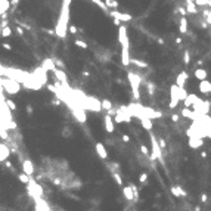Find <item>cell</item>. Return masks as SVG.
I'll return each mask as SVG.
<instances>
[{
  "label": "cell",
  "mask_w": 211,
  "mask_h": 211,
  "mask_svg": "<svg viewBox=\"0 0 211 211\" xmlns=\"http://www.w3.org/2000/svg\"><path fill=\"white\" fill-rule=\"evenodd\" d=\"M71 0H62L59 16L55 25V33L59 39H65L67 33L69 31V12H71Z\"/></svg>",
  "instance_id": "cell-1"
},
{
  "label": "cell",
  "mask_w": 211,
  "mask_h": 211,
  "mask_svg": "<svg viewBox=\"0 0 211 211\" xmlns=\"http://www.w3.org/2000/svg\"><path fill=\"white\" fill-rule=\"evenodd\" d=\"M127 78H128V83H130V87H131V95H133V99H136L137 102L140 101V84L143 83L142 77L136 73H131L128 71L127 73Z\"/></svg>",
  "instance_id": "cell-2"
},
{
  "label": "cell",
  "mask_w": 211,
  "mask_h": 211,
  "mask_svg": "<svg viewBox=\"0 0 211 211\" xmlns=\"http://www.w3.org/2000/svg\"><path fill=\"white\" fill-rule=\"evenodd\" d=\"M2 89L3 92L6 90L9 95H18L21 90V84L11 77H2Z\"/></svg>",
  "instance_id": "cell-3"
},
{
  "label": "cell",
  "mask_w": 211,
  "mask_h": 211,
  "mask_svg": "<svg viewBox=\"0 0 211 211\" xmlns=\"http://www.w3.org/2000/svg\"><path fill=\"white\" fill-rule=\"evenodd\" d=\"M151 145H152V152H151V160L155 161H162V149L160 146V143H158V139L151 133Z\"/></svg>",
  "instance_id": "cell-4"
},
{
  "label": "cell",
  "mask_w": 211,
  "mask_h": 211,
  "mask_svg": "<svg viewBox=\"0 0 211 211\" xmlns=\"http://www.w3.org/2000/svg\"><path fill=\"white\" fill-rule=\"evenodd\" d=\"M47 73H49V71H47V69H46L45 67H41V65L33 69V74L37 77V80H39V81H40L43 86H46V84H47V80H49Z\"/></svg>",
  "instance_id": "cell-5"
},
{
  "label": "cell",
  "mask_w": 211,
  "mask_h": 211,
  "mask_svg": "<svg viewBox=\"0 0 211 211\" xmlns=\"http://www.w3.org/2000/svg\"><path fill=\"white\" fill-rule=\"evenodd\" d=\"M118 41L121 47H128L130 49V40H128V34H127V28L124 25L118 27Z\"/></svg>",
  "instance_id": "cell-6"
},
{
  "label": "cell",
  "mask_w": 211,
  "mask_h": 211,
  "mask_svg": "<svg viewBox=\"0 0 211 211\" xmlns=\"http://www.w3.org/2000/svg\"><path fill=\"white\" fill-rule=\"evenodd\" d=\"M89 111H93V112H99L102 111V102L99 99H96L95 96H87V108Z\"/></svg>",
  "instance_id": "cell-7"
},
{
  "label": "cell",
  "mask_w": 211,
  "mask_h": 211,
  "mask_svg": "<svg viewBox=\"0 0 211 211\" xmlns=\"http://www.w3.org/2000/svg\"><path fill=\"white\" fill-rule=\"evenodd\" d=\"M71 112H73L74 118H75L78 122H81V124H84V122L87 121V117H86V109H84L83 106H80V105H78L77 108H74Z\"/></svg>",
  "instance_id": "cell-8"
},
{
  "label": "cell",
  "mask_w": 211,
  "mask_h": 211,
  "mask_svg": "<svg viewBox=\"0 0 211 211\" xmlns=\"http://www.w3.org/2000/svg\"><path fill=\"white\" fill-rule=\"evenodd\" d=\"M103 126H105V130L108 131V133H114V130H115V124H114V117L111 114H105L103 115Z\"/></svg>",
  "instance_id": "cell-9"
},
{
  "label": "cell",
  "mask_w": 211,
  "mask_h": 211,
  "mask_svg": "<svg viewBox=\"0 0 211 211\" xmlns=\"http://www.w3.org/2000/svg\"><path fill=\"white\" fill-rule=\"evenodd\" d=\"M109 15H111V18L122 21V22H130L131 19H133V16H131L130 13H121L120 11H111Z\"/></svg>",
  "instance_id": "cell-10"
},
{
  "label": "cell",
  "mask_w": 211,
  "mask_h": 211,
  "mask_svg": "<svg viewBox=\"0 0 211 211\" xmlns=\"http://www.w3.org/2000/svg\"><path fill=\"white\" fill-rule=\"evenodd\" d=\"M53 74H55V77H56V80H58L59 83H62V86H64V87H69L68 77H67V74H65L64 69H59V68H58Z\"/></svg>",
  "instance_id": "cell-11"
},
{
  "label": "cell",
  "mask_w": 211,
  "mask_h": 211,
  "mask_svg": "<svg viewBox=\"0 0 211 211\" xmlns=\"http://www.w3.org/2000/svg\"><path fill=\"white\" fill-rule=\"evenodd\" d=\"M11 152H12V149L7 146V145H5V143H2L0 145V161L2 162H5V161H7L9 160V155H11Z\"/></svg>",
  "instance_id": "cell-12"
},
{
  "label": "cell",
  "mask_w": 211,
  "mask_h": 211,
  "mask_svg": "<svg viewBox=\"0 0 211 211\" xmlns=\"http://www.w3.org/2000/svg\"><path fill=\"white\" fill-rule=\"evenodd\" d=\"M41 67H45L47 71H56L58 69V67H56V64H55V61H53V58H45L41 61Z\"/></svg>",
  "instance_id": "cell-13"
},
{
  "label": "cell",
  "mask_w": 211,
  "mask_h": 211,
  "mask_svg": "<svg viewBox=\"0 0 211 211\" xmlns=\"http://www.w3.org/2000/svg\"><path fill=\"white\" fill-rule=\"evenodd\" d=\"M21 165H22V171L25 174H28L30 177H33V174H34V165H33V162L30 160H24L21 162Z\"/></svg>",
  "instance_id": "cell-14"
},
{
  "label": "cell",
  "mask_w": 211,
  "mask_h": 211,
  "mask_svg": "<svg viewBox=\"0 0 211 211\" xmlns=\"http://www.w3.org/2000/svg\"><path fill=\"white\" fill-rule=\"evenodd\" d=\"M34 201H36V211H53L47 204L45 199L41 198H34Z\"/></svg>",
  "instance_id": "cell-15"
},
{
  "label": "cell",
  "mask_w": 211,
  "mask_h": 211,
  "mask_svg": "<svg viewBox=\"0 0 211 211\" xmlns=\"http://www.w3.org/2000/svg\"><path fill=\"white\" fill-rule=\"evenodd\" d=\"M95 148H96V154L99 155L101 160H106V158H108V152H106V149H105V145L102 142H96Z\"/></svg>",
  "instance_id": "cell-16"
},
{
  "label": "cell",
  "mask_w": 211,
  "mask_h": 211,
  "mask_svg": "<svg viewBox=\"0 0 211 211\" xmlns=\"http://www.w3.org/2000/svg\"><path fill=\"white\" fill-rule=\"evenodd\" d=\"M188 145H189V148H192V149H198V148H201L202 145H204V140H202V137L193 136V137H189Z\"/></svg>",
  "instance_id": "cell-17"
},
{
  "label": "cell",
  "mask_w": 211,
  "mask_h": 211,
  "mask_svg": "<svg viewBox=\"0 0 211 211\" xmlns=\"http://www.w3.org/2000/svg\"><path fill=\"white\" fill-rule=\"evenodd\" d=\"M188 78H189L188 71H182V73H179L177 77H176V84H177L179 87H184V84L188 83Z\"/></svg>",
  "instance_id": "cell-18"
},
{
  "label": "cell",
  "mask_w": 211,
  "mask_h": 211,
  "mask_svg": "<svg viewBox=\"0 0 211 211\" xmlns=\"http://www.w3.org/2000/svg\"><path fill=\"white\" fill-rule=\"evenodd\" d=\"M171 193H173L176 198H186V196H188L186 190H184L182 186H179V184H176V186H171Z\"/></svg>",
  "instance_id": "cell-19"
},
{
  "label": "cell",
  "mask_w": 211,
  "mask_h": 211,
  "mask_svg": "<svg viewBox=\"0 0 211 211\" xmlns=\"http://www.w3.org/2000/svg\"><path fill=\"white\" fill-rule=\"evenodd\" d=\"M198 89H199V92H201V93L208 95V93H211V83H210L208 80H202V81H199Z\"/></svg>",
  "instance_id": "cell-20"
},
{
  "label": "cell",
  "mask_w": 211,
  "mask_h": 211,
  "mask_svg": "<svg viewBox=\"0 0 211 211\" xmlns=\"http://www.w3.org/2000/svg\"><path fill=\"white\" fill-rule=\"evenodd\" d=\"M193 75H195L196 80L202 81V80H207L208 73H207V69H205V68H196L195 71H193Z\"/></svg>",
  "instance_id": "cell-21"
},
{
  "label": "cell",
  "mask_w": 211,
  "mask_h": 211,
  "mask_svg": "<svg viewBox=\"0 0 211 211\" xmlns=\"http://www.w3.org/2000/svg\"><path fill=\"white\" fill-rule=\"evenodd\" d=\"M145 115H146L148 118H151V120H155V118H161L162 114L158 112V111H155V109H152V108H146V106H145Z\"/></svg>",
  "instance_id": "cell-22"
},
{
  "label": "cell",
  "mask_w": 211,
  "mask_h": 211,
  "mask_svg": "<svg viewBox=\"0 0 211 211\" xmlns=\"http://www.w3.org/2000/svg\"><path fill=\"white\" fill-rule=\"evenodd\" d=\"M198 101H199L198 96H195V95H189V96H188V99H186V101H183L184 108H193V105H195Z\"/></svg>",
  "instance_id": "cell-23"
},
{
  "label": "cell",
  "mask_w": 211,
  "mask_h": 211,
  "mask_svg": "<svg viewBox=\"0 0 211 211\" xmlns=\"http://www.w3.org/2000/svg\"><path fill=\"white\" fill-rule=\"evenodd\" d=\"M122 195H124V198L127 201H134V195H133V189H131L130 184H127V186L122 188Z\"/></svg>",
  "instance_id": "cell-24"
},
{
  "label": "cell",
  "mask_w": 211,
  "mask_h": 211,
  "mask_svg": "<svg viewBox=\"0 0 211 211\" xmlns=\"http://www.w3.org/2000/svg\"><path fill=\"white\" fill-rule=\"evenodd\" d=\"M184 3H186V9L189 13H198V5L193 2V0H184Z\"/></svg>",
  "instance_id": "cell-25"
},
{
  "label": "cell",
  "mask_w": 211,
  "mask_h": 211,
  "mask_svg": "<svg viewBox=\"0 0 211 211\" xmlns=\"http://www.w3.org/2000/svg\"><path fill=\"white\" fill-rule=\"evenodd\" d=\"M11 6H12L11 0H0V13H2V15H6L7 11L11 9Z\"/></svg>",
  "instance_id": "cell-26"
},
{
  "label": "cell",
  "mask_w": 211,
  "mask_h": 211,
  "mask_svg": "<svg viewBox=\"0 0 211 211\" xmlns=\"http://www.w3.org/2000/svg\"><path fill=\"white\" fill-rule=\"evenodd\" d=\"M140 124H142V127L148 131H151L154 124H152V120L151 118H148V117H143V118H140Z\"/></svg>",
  "instance_id": "cell-27"
},
{
  "label": "cell",
  "mask_w": 211,
  "mask_h": 211,
  "mask_svg": "<svg viewBox=\"0 0 211 211\" xmlns=\"http://www.w3.org/2000/svg\"><path fill=\"white\" fill-rule=\"evenodd\" d=\"M179 31H180V34H188V19L184 18V16H182V18H180Z\"/></svg>",
  "instance_id": "cell-28"
},
{
  "label": "cell",
  "mask_w": 211,
  "mask_h": 211,
  "mask_svg": "<svg viewBox=\"0 0 211 211\" xmlns=\"http://www.w3.org/2000/svg\"><path fill=\"white\" fill-rule=\"evenodd\" d=\"M179 89H180V87L177 84H171V87H170V96H171V99L180 101L179 99Z\"/></svg>",
  "instance_id": "cell-29"
},
{
  "label": "cell",
  "mask_w": 211,
  "mask_h": 211,
  "mask_svg": "<svg viewBox=\"0 0 211 211\" xmlns=\"http://www.w3.org/2000/svg\"><path fill=\"white\" fill-rule=\"evenodd\" d=\"M131 65H136L137 68H142V69L148 68V62H145L142 59H137V58H131Z\"/></svg>",
  "instance_id": "cell-30"
},
{
  "label": "cell",
  "mask_w": 211,
  "mask_h": 211,
  "mask_svg": "<svg viewBox=\"0 0 211 211\" xmlns=\"http://www.w3.org/2000/svg\"><path fill=\"white\" fill-rule=\"evenodd\" d=\"M105 2V5L108 6V9H118V6H120V3L117 2V0H103Z\"/></svg>",
  "instance_id": "cell-31"
},
{
  "label": "cell",
  "mask_w": 211,
  "mask_h": 211,
  "mask_svg": "<svg viewBox=\"0 0 211 211\" xmlns=\"http://www.w3.org/2000/svg\"><path fill=\"white\" fill-rule=\"evenodd\" d=\"M18 179H19V182H22V183H25V184H28V183L31 182L33 177H30L28 174H25V173L22 171V173H18Z\"/></svg>",
  "instance_id": "cell-32"
},
{
  "label": "cell",
  "mask_w": 211,
  "mask_h": 211,
  "mask_svg": "<svg viewBox=\"0 0 211 211\" xmlns=\"http://www.w3.org/2000/svg\"><path fill=\"white\" fill-rule=\"evenodd\" d=\"M146 90H148V93H149V96H154L155 95V84L152 83V81H148L146 83Z\"/></svg>",
  "instance_id": "cell-33"
},
{
  "label": "cell",
  "mask_w": 211,
  "mask_h": 211,
  "mask_svg": "<svg viewBox=\"0 0 211 211\" xmlns=\"http://www.w3.org/2000/svg\"><path fill=\"white\" fill-rule=\"evenodd\" d=\"M92 2H93L96 6H99L101 9L103 11V12H108V6L105 5V2H103V0H92Z\"/></svg>",
  "instance_id": "cell-34"
},
{
  "label": "cell",
  "mask_w": 211,
  "mask_h": 211,
  "mask_svg": "<svg viewBox=\"0 0 211 211\" xmlns=\"http://www.w3.org/2000/svg\"><path fill=\"white\" fill-rule=\"evenodd\" d=\"M188 96H189V93L186 92V89H184V87H180V89H179V99L180 101H186Z\"/></svg>",
  "instance_id": "cell-35"
},
{
  "label": "cell",
  "mask_w": 211,
  "mask_h": 211,
  "mask_svg": "<svg viewBox=\"0 0 211 211\" xmlns=\"http://www.w3.org/2000/svg\"><path fill=\"white\" fill-rule=\"evenodd\" d=\"M102 109H105L106 112L112 111V103H111L108 99H103V101H102Z\"/></svg>",
  "instance_id": "cell-36"
},
{
  "label": "cell",
  "mask_w": 211,
  "mask_h": 211,
  "mask_svg": "<svg viewBox=\"0 0 211 211\" xmlns=\"http://www.w3.org/2000/svg\"><path fill=\"white\" fill-rule=\"evenodd\" d=\"M183 64L184 65L190 64V52L189 50H184V53H183Z\"/></svg>",
  "instance_id": "cell-37"
},
{
  "label": "cell",
  "mask_w": 211,
  "mask_h": 211,
  "mask_svg": "<svg viewBox=\"0 0 211 211\" xmlns=\"http://www.w3.org/2000/svg\"><path fill=\"white\" fill-rule=\"evenodd\" d=\"M74 45L77 46V47H80V49H89V45H87V43L86 41H83V40H75V43H74Z\"/></svg>",
  "instance_id": "cell-38"
},
{
  "label": "cell",
  "mask_w": 211,
  "mask_h": 211,
  "mask_svg": "<svg viewBox=\"0 0 211 211\" xmlns=\"http://www.w3.org/2000/svg\"><path fill=\"white\" fill-rule=\"evenodd\" d=\"M111 174H112L114 180L117 182V184H120V186H122V179H121V176H120V171H117V173H111Z\"/></svg>",
  "instance_id": "cell-39"
},
{
  "label": "cell",
  "mask_w": 211,
  "mask_h": 211,
  "mask_svg": "<svg viewBox=\"0 0 211 211\" xmlns=\"http://www.w3.org/2000/svg\"><path fill=\"white\" fill-rule=\"evenodd\" d=\"M12 36V30L11 27H5L2 28V37H11Z\"/></svg>",
  "instance_id": "cell-40"
},
{
  "label": "cell",
  "mask_w": 211,
  "mask_h": 211,
  "mask_svg": "<svg viewBox=\"0 0 211 211\" xmlns=\"http://www.w3.org/2000/svg\"><path fill=\"white\" fill-rule=\"evenodd\" d=\"M140 152H142V155H145V156H151V152H149L146 145H140Z\"/></svg>",
  "instance_id": "cell-41"
},
{
  "label": "cell",
  "mask_w": 211,
  "mask_h": 211,
  "mask_svg": "<svg viewBox=\"0 0 211 211\" xmlns=\"http://www.w3.org/2000/svg\"><path fill=\"white\" fill-rule=\"evenodd\" d=\"M130 186H131V189H133V195H134V201L137 202V201H139V189L136 188V184H133V183H130Z\"/></svg>",
  "instance_id": "cell-42"
},
{
  "label": "cell",
  "mask_w": 211,
  "mask_h": 211,
  "mask_svg": "<svg viewBox=\"0 0 211 211\" xmlns=\"http://www.w3.org/2000/svg\"><path fill=\"white\" fill-rule=\"evenodd\" d=\"M204 16H205V21H207V24L208 25H211V11H204Z\"/></svg>",
  "instance_id": "cell-43"
},
{
  "label": "cell",
  "mask_w": 211,
  "mask_h": 211,
  "mask_svg": "<svg viewBox=\"0 0 211 211\" xmlns=\"http://www.w3.org/2000/svg\"><path fill=\"white\" fill-rule=\"evenodd\" d=\"M71 134H73V131L69 130V127H65V128L62 130V136H64V137H71Z\"/></svg>",
  "instance_id": "cell-44"
},
{
  "label": "cell",
  "mask_w": 211,
  "mask_h": 211,
  "mask_svg": "<svg viewBox=\"0 0 211 211\" xmlns=\"http://www.w3.org/2000/svg\"><path fill=\"white\" fill-rule=\"evenodd\" d=\"M146 180H148V173H142V174H140V177H139L140 184H145V183H146Z\"/></svg>",
  "instance_id": "cell-45"
},
{
  "label": "cell",
  "mask_w": 211,
  "mask_h": 211,
  "mask_svg": "<svg viewBox=\"0 0 211 211\" xmlns=\"http://www.w3.org/2000/svg\"><path fill=\"white\" fill-rule=\"evenodd\" d=\"M6 105L9 106L12 111H16V105H15V102L13 101H11V99H6Z\"/></svg>",
  "instance_id": "cell-46"
},
{
  "label": "cell",
  "mask_w": 211,
  "mask_h": 211,
  "mask_svg": "<svg viewBox=\"0 0 211 211\" xmlns=\"http://www.w3.org/2000/svg\"><path fill=\"white\" fill-rule=\"evenodd\" d=\"M179 102H180V101H176V99H171V101H170V103H168V106H170L171 109H174V108H177V105H179Z\"/></svg>",
  "instance_id": "cell-47"
},
{
  "label": "cell",
  "mask_w": 211,
  "mask_h": 211,
  "mask_svg": "<svg viewBox=\"0 0 211 211\" xmlns=\"http://www.w3.org/2000/svg\"><path fill=\"white\" fill-rule=\"evenodd\" d=\"M158 143H160V146H161V149H162V151H165V148H167V143H165V140L164 139H158Z\"/></svg>",
  "instance_id": "cell-48"
},
{
  "label": "cell",
  "mask_w": 211,
  "mask_h": 211,
  "mask_svg": "<svg viewBox=\"0 0 211 211\" xmlns=\"http://www.w3.org/2000/svg\"><path fill=\"white\" fill-rule=\"evenodd\" d=\"M25 111H27L28 115H33V112H34V109H33L31 105H27V106H25Z\"/></svg>",
  "instance_id": "cell-49"
},
{
  "label": "cell",
  "mask_w": 211,
  "mask_h": 211,
  "mask_svg": "<svg viewBox=\"0 0 211 211\" xmlns=\"http://www.w3.org/2000/svg\"><path fill=\"white\" fill-rule=\"evenodd\" d=\"M179 120H180V114H173V115H171V121L177 122Z\"/></svg>",
  "instance_id": "cell-50"
},
{
  "label": "cell",
  "mask_w": 211,
  "mask_h": 211,
  "mask_svg": "<svg viewBox=\"0 0 211 211\" xmlns=\"http://www.w3.org/2000/svg\"><path fill=\"white\" fill-rule=\"evenodd\" d=\"M16 34H18V36H24V30H22V27H18V25H16Z\"/></svg>",
  "instance_id": "cell-51"
},
{
  "label": "cell",
  "mask_w": 211,
  "mask_h": 211,
  "mask_svg": "<svg viewBox=\"0 0 211 211\" xmlns=\"http://www.w3.org/2000/svg\"><path fill=\"white\" fill-rule=\"evenodd\" d=\"M77 27H75V25H69V33H71V34H77Z\"/></svg>",
  "instance_id": "cell-52"
},
{
  "label": "cell",
  "mask_w": 211,
  "mask_h": 211,
  "mask_svg": "<svg viewBox=\"0 0 211 211\" xmlns=\"http://www.w3.org/2000/svg\"><path fill=\"white\" fill-rule=\"evenodd\" d=\"M121 139H122V142H126V143H128V142H130V136H128V134H122V137H121Z\"/></svg>",
  "instance_id": "cell-53"
},
{
  "label": "cell",
  "mask_w": 211,
  "mask_h": 211,
  "mask_svg": "<svg viewBox=\"0 0 211 211\" xmlns=\"http://www.w3.org/2000/svg\"><path fill=\"white\" fill-rule=\"evenodd\" d=\"M207 201H208L207 193H202V195H201V202H207Z\"/></svg>",
  "instance_id": "cell-54"
},
{
  "label": "cell",
  "mask_w": 211,
  "mask_h": 211,
  "mask_svg": "<svg viewBox=\"0 0 211 211\" xmlns=\"http://www.w3.org/2000/svg\"><path fill=\"white\" fill-rule=\"evenodd\" d=\"M5 165H6V167H7V168H11V170H12V168H13V167H12V162H11V161H9V160H7V161H5Z\"/></svg>",
  "instance_id": "cell-55"
},
{
  "label": "cell",
  "mask_w": 211,
  "mask_h": 211,
  "mask_svg": "<svg viewBox=\"0 0 211 211\" xmlns=\"http://www.w3.org/2000/svg\"><path fill=\"white\" fill-rule=\"evenodd\" d=\"M3 47H5L6 50H12V46L9 45V43H5V45H3Z\"/></svg>",
  "instance_id": "cell-56"
},
{
  "label": "cell",
  "mask_w": 211,
  "mask_h": 211,
  "mask_svg": "<svg viewBox=\"0 0 211 211\" xmlns=\"http://www.w3.org/2000/svg\"><path fill=\"white\" fill-rule=\"evenodd\" d=\"M11 3H12V6H18L19 5V0H11Z\"/></svg>",
  "instance_id": "cell-57"
},
{
  "label": "cell",
  "mask_w": 211,
  "mask_h": 211,
  "mask_svg": "<svg viewBox=\"0 0 211 211\" xmlns=\"http://www.w3.org/2000/svg\"><path fill=\"white\" fill-rule=\"evenodd\" d=\"M176 43H177V45H180V43H182V39L177 37V39H176Z\"/></svg>",
  "instance_id": "cell-58"
},
{
  "label": "cell",
  "mask_w": 211,
  "mask_h": 211,
  "mask_svg": "<svg viewBox=\"0 0 211 211\" xmlns=\"http://www.w3.org/2000/svg\"><path fill=\"white\" fill-rule=\"evenodd\" d=\"M156 41H158V43H161V45H164V40H162V39H156Z\"/></svg>",
  "instance_id": "cell-59"
},
{
  "label": "cell",
  "mask_w": 211,
  "mask_h": 211,
  "mask_svg": "<svg viewBox=\"0 0 211 211\" xmlns=\"http://www.w3.org/2000/svg\"><path fill=\"white\" fill-rule=\"evenodd\" d=\"M195 211H201V207H198V205H196V207H195Z\"/></svg>",
  "instance_id": "cell-60"
},
{
  "label": "cell",
  "mask_w": 211,
  "mask_h": 211,
  "mask_svg": "<svg viewBox=\"0 0 211 211\" xmlns=\"http://www.w3.org/2000/svg\"><path fill=\"white\" fill-rule=\"evenodd\" d=\"M208 6H211V0H208Z\"/></svg>",
  "instance_id": "cell-61"
},
{
  "label": "cell",
  "mask_w": 211,
  "mask_h": 211,
  "mask_svg": "<svg viewBox=\"0 0 211 211\" xmlns=\"http://www.w3.org/2000/svg\"><path fill=\"white\" fill-rule=\"evenodd\" d=\"M210 105H211V101H210Z\"/></svg>",
  "instance_id": "cell-62"
},
{
  "label": "cell",
  "mask_w": 211,
  "mask_h": 211,
  "mask_svg": "<svg viewBox=\"0 0 211 211\" xmlns=\"http://www.w3.org/2000/svg\"><path fill=\"white\" fill-rule=\"evenodd\" d=\"M210 36H211V34H210Z\"/></svg>",
  "instance_id": "cell-63"
}]
</instances>
